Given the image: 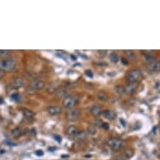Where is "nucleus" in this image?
Returning <instances> with one entry per match:
<instances>
[{
    "mask_svg": "<svg viewBox=\"0 0 160 160\" xmlns=\"http://www.w3.org/2000/svg\"><path fill=\"white\" fill-rule=\"evenodd\" d=\"M35 155H37L38 157H41V156L44 155V151L43 150H37L35 152Z\"/></svg>",
    "mask_w": 160,
    "mask_h": 160,
    "instance_id": "28",
    "label": "nucleus"
},
{
    "mask_svg": "<svg viewBox=\"0 0 160 160\" xmlns=\"http://www.w3.org/2000/svg\"><path fill=\"white\" fill-rule=\"evenodd\" d=\"M47 111H48L49 114V115H52V116H56V115H59L60 112H61V108L58 106H50L47 108Z\"/></svg>",
    "mask_w": 160,
    "mask_h": 160,
    "instance_id": "9",
    "label": "nucleus"
},
{
    "mask_svg": "<svg viewBox=\"0 0 160 160\" xmlns=\"http://www.w3.org/2000/svg\"><path fill=\"white\" fill-rule=\"evenodd\" d=\"M106 50H97V55L99 57H104L106 55Z\"/></svg>",
    "mask_w": 160,
    "mask_h": 160,
    "instance_id": "26",
    "label": "nucleus"
},
{
    "mask_svg": "<svg viewBox=\"0 0 160 160\" xmlns=\"http://www.w3.org/2000/svg\"><path fill=\"white\" fill-rule=\"evenodd\" d=\"M24 85V80L22 78H14L12 80V87L14 88H21Z\"/></svg>",
    "mask_w": 160,
    "mask_h": 160,
    "instance_id": "10",
    "label": "nucleus"
},
{
    "mask_svg": "<svg viewBox=\"0 0 160 160\" xmlns=\"http://www.w3.org/2000/svg\"><path fill=\"white\" fill-rule=\"evenodd\" d=\"M78 128H76V126H70L69 128H67V134L71 137H74L76 135V133H78Z\"/></svg>",
    "mask_w": 160,
    "mask_h": 160,
    "instance_id": "14",
    "label": "nucleus"
},
{
    "mask_svg": "<svg viewBox=\"0 0 160 160\" xmlns=\"http://www.w3.org/2000/svg\"><path fill=\"white\" fill-rule=\"evenodd\" d=\"M11 98H12L14 101L19 102V101H20V99H21V96H20V95H19V93H14V94H13V95L11 96Z\"/></svg>",
    "mask_w": 160,
    "mask_h": 160,
    "instance_id": "25",
    "label": "nucleus"
},
{
    "mask_svg": "<svg viewBox=\"0 0 160 160\" xmlns=\"http://www.w3.org/2000/svg\"><path fill=\"white\" fill-rule=\"evenodd\" d=\"M3 76H4V72L0 69V79H2L3 77Z\"/></svg>",
    "mask_w": 160,
    "mask_h": 160,
    "instance_id": "31",
    "label": "nucleus"
},
{
    "mask_svg": "<svg viewBox=\"0 0 160 160\" xmlns=\"http://www.w3.org/2000/svg\"><path fill=\"white\" fill-rule=\"evenodd\" d=\"M16 67V62L14 60H3L0 61V69L3 71H10Z\"/></svg>",
    "mask_w": 160,
    "mask_h": 160,
    "instance_id": "3",
    "label": "nucleus"
},
{
    "mask_svg": "<svg viewBox=\"0 0 160 160\" xmlns=\"http://www.w3.org/2000/svg\"><path fill=\"white\" fill-rule=\"evenodd\" d=\"M115 91L118 95H123L125 93V90H124V87L122 86H117L115 87Z\"/></svg>",
    "mask_w": 160,
    "mask_h": 160,
    "instance_id": "23",
    "label": "nucleus"
},
{
    "mask_svg": "<svg viewBox=\"0 0 160 160\" xmlns=\"http://www.w3.org/2000/svg\"><path fill=\"white\" fill-rule=\"evenodd\" d=\"M102 116L104 117L105 118H107L109 120H113L116 117H117V114L114 111L112 110H105L102 112Z\"/></svg>",
    "mask_w": 160,
    "mask_h": 160,
    "instance_id": "11",
    "label": "nucleus"
},
{
    "mask_svg": "<svg viewBox=\"0 0 160 160\" xmlns=\"http://www.w3.org/2000/svg\"><path fill=\"white\" fill-rule=\"evenodd\" d=\"M80 116V111L77 108H71L66 113V118L69 121H76Z\"/></svg>",
    "mask_w": 160,
    "mask_h": 160,
    "instance_id": "5",
    "label": "nucleus"
},
{
    "mask_svg": "<svg viewBox=\"0 0 160 160\" xmlns=\"http://www.w3.org/2000/svg\"><path fill=\"white\" fill-rule=\"evenodd\" d=\"M137 87V83L136 82H129L124 87V90H125V93L128 94H132L136 91Z\"/></svg>",
    "mask_w": 160,
    "mask_h": 160,
    "instance_id": "7",
    "label": "nucleus"
},
{
    "mask_svg": "<svg viewBox=\"0 0 160 160\" xmlns=\"http://www.w3.org/2000/svg\"><path fill=\"white\" fill-rule=\"evenodd\" d=\"M120 122H122V124H123V127H126V124H125V122L122 120V119H121L120 120Z\"/></svg>",
    "mask_w": 160,
    "mask_h": 160,
    "instance_id": "33",
    "label": "nucleus"
},
{
    "mask_svg": "<svg viewBox=\"0 0 160 160\" xmlns=\"http://www.w3.org/2000/svg\"><path fill=\"white\" fill-rule=\"evenodd\" d=\"M101 127L102 128H104L105 130H108V129H109V124L106 123V122H102Z\"/></svg>",
    "mask_w": 160,
    "mask_h": 160,
    "instance_id": "27",
    "label": "nucleus"
},
{
    "mask_svg": "<svg viewBox=\"0 0 160 160\" xmlns=\"http://www.w3.org/2000/svg\"><path fill=\"white\" fill-rule=\"evenodd\" d=\"M86 75H87V76H89L90 78H92V77H93V74H92V72L91 71H86Z\"/></svg>",
    "mask_w": 160,
    "mask_h": 160,
    "instance_id": "29",
    "label": "nucleus"
},
{
    "mask_svg": "<svg viewBox=\"0 0 160 160\" xmlns=\"http://www.w3.org/2000/svg\"><path fill=\"white\" fill-rule=\"evenodd\" d=\"M22 113H23L24 117L27 118V119H33L34 117V113L32 111H30L29 109H26V108L22 109Z\"/></svg>",
    "mask_w": 160,
    "mask_h": 160,
    "instance_id": "15",
    "label": "nucleus"
},
{
    "mask_svg": "<svg viewBox=\"0 0 160 160\" xmlns=\"http://www.w3.org/2000/svg\"><path fill=\"white\" fill-rule=\"evenodd\" d=\"M124 53H125V55L127 56V57H128L129 60H131L133 61H136L137 60V57L136 54L133 50H125Z\"/></svg>",
    "mask_w": 160,
    "mask_h": 160,
    "instance_id": "17",
    "label": "nucleus"
},
{
    "mask_svg": "<svg viewBox=\"0 0 160 160\" xmlns=\"http://www.w3.org/2000/svg\"><path fill=\"white\" fill-rule=\"evenodd\" d=\"M30 88H32L33 90H35V91H40V90H43L45 87V83L43 81V80H33L32 82L30 84Z\"/></svg>",
    "mask_w": 160,
    "mask_h": 160,
    "instance_id": "6",
    "label": "nucleus"
},
{
    "mask_svg": "<svg viewBox=\"0 0 160 160\" xmlns=\"http://www.w3.org/2000/svg\"><path fill=\"white\" fill-rule=\"evenodd\" d=\"M70 94V91L66 88H59L56 90V95L58 98H65Z\"/></svg>",
    "mask_w": 160,
    "mask_h": 160,
    "instance_id": "8",
    "label": "nucleus"
},
{
    "mask_svg": "<svg viewBox=\"0 0 160 160\" xmlns=\"http://www.w3.org/2000/svg\"><path fill=\"white\" fill-rule=\"evenodd\" d=\"M109 59H110V60L112 61V63H117L118 60H119V56H118V55L117 53L112 52V53H111L110 56H109Z\"/></svg>",
    "mask_w": 160,
    "mask_h": 160,
    "instance_id": "21",
    "label": "nucleus"
},
{
    "mask_svg": "<svg viewBox=\"0 0 160 160\" xmlns=\"http://www.w3.org/2000/svg\"><path fill=\"white\" fill-rule=\"evenodd\" d=\"M97 98L102 102H106V101L108 100V96L104 91H99L98 94H97Z\"/></svg>",
    "mask_w": 160,
    "mask_h": 160,
    "instance_id": "20",
    "label": "nucleus"
},
{
    "mask_svg": "<svg viewBox=\"0 0 160 160\" xmlns=\"http://www.w3.org/2000/svg\"><path fill=\"white\" fill-rule=\"evenodd\" d=\"M91 115H93L94 117H98L102 113V107L98 105H95L91 108Z\"/></svg>",
    "mask_w": 160,
    "mask_h": 160,
    "instance_id": "12",
    "label": "nucleus"
},
{
    "mask_svg": "<svg viewBox=\"0 0 160 160\" xmlns=\"http://www.w3.org/2000/svg\"><path fill=\"white\" fill-rule=\"evenodd\" d=\"M54 137L56 138V141H57L58 143H60V142H61V137L60 136H58V135H54Z\"/></svg>",
    "mask_w": 160,
    "mask_h": 160,
    "instance_id": "30",
    "label": "nucleus"
},
{
    "mask_svg": "<svg viewBox=\"0 0 160 160\" xmlns=\"http://www.w3.org/2000/svg\"><path fill=\"white\" fill-rule=\"evenodd\" d=\"M23 134H24V130L22 128H16L12 131V136L14 137H19Z\"/></svg>",
    "mask_w": 160,
    "mask_h": 160,
    "instance_id": "13",
    "label": "nucleus"
},
{
    "mask_svg": "<svg viewBox=\"0 0 160 160\" xmlns=\"http://www.w3.org/2000/svg\"><path fill=\"white\" fill-rule=\"evenodd\" d=\"M86 137H87V133L83 131H78L76 135L74 137V138L78 141H83L86 139Z\"/></svg>",
    "mask_w": 160,
    "mask_h": 160,
    "instance_id": "18",
    "label": "nucleus"
},
{
    "mask_svg": "<svg viewBox=\"0 0 160 160\" xmlns=\"http://www.w3.org/2000/svg\"><path fill=\"white\" fill-rule=\"evenodd\" d=\"M122 62H123V63H124V64H128V61H126V60H124V59H122Z\"/></svg>",
    "mask_w": 160,
    "mask_h": 160,
    "instance_id": "34",
    "label": "nucleus"
},
{
    "mask_svg": "<svg viewBox=\"0 0 160 160\" xmlns=\"http://www.w3.org/2000/svg\"><path fill=\"white\" fill-rule=\"evenodd\" d=\"M1 121H2V117L0 116V122H1Z\"/></svg>",
    "mask_w": 160,
    "mask_h": 160,
    "instance_id": "36",
    "label": "nucleus"
},
{
    "mask_svg": "<svg viewBox=\"0 0 160 160\" xmlns=\"http://www.w3.org/2000/svg\"><path fill=\"white\" fill-rule=\"evenodd\" d=\"M87 133H88L90 135H95V134H96L97 131H96V127H94V126H90L88 128V129H87Z\"/></svg>",
    "mask_w": 160,
    "mask_h": 160,
    "instance_id": "24",
    "label": "nucleus"
},
{
    "mask_svg": "<svg viewBox=\"0 0 160 160\" xmlns=\"http://www.w3.org/2000/svg\"><path fill=\"white\" fill-rule=\"evenodd\" d=\"M106 144L113 151H119L124 146V142L118 138H110Z\"/></svg>",
    "mask_w": 160,
    "mask_h": 160,
    "instance_id": "2",
    "label": "nucleus"
},
{
    "mask_svg": "<svg viewBox=\"0 0 160 160\" xmlns=\"http://www.w3.org/2000/svg\"><path fill=\"white\" fill-rule=\"evenodd\" d=\"M112 160H124L122 158H121V157H115V158H113Z\"/></svg>",
    "mask_w": 160,
    "mask_h": 160,
    "instance_id": "32",
    "label": "nucleus"
},
{
    "mask_svg": "<svg viewBox=\"0 0 160 160\" xmlns=\"http://www.w3.org/2000/svg\"><path fill=\"white\" fill-rule=\"evenodd\" d=\"M143 79V75L142 72L139 70H133L128 73V80L129 82H139Z\"/></svg>",
    "mask_w": 160,
    "mask_h": 160,
    "instance_id": "4",
    "label": "nucleus"
},
{
    "mask_svg": "<svg viewBox=\"0 0 160 160\" xmlns=\"http://www.w3.org/2000/svg\"><path fill=\"white\" fill-rule=\"evenodd\" d=\"M149 68L152 71H160V60H157L155 62H152V64L149 65Z\"/></svg>",
    "mask_w": 160,
    "mask_h": 160,
    "instance_id": "19",
    "label": "nucleus"
},
{
    "mask_svg": "<svg viewBox=\"0 0 160 160\" xmlns=\"http://www.w3.org/2000/svg\"><path fill=\"white\" fill-rule=\"evenodd\" d=\"M144 60L148 63H152L154 61V57L151 54H144Z\"/></svg>",
    "mask_w": 160,
    "mask_h": 160,
    "instance_id": "22",
    "label": "nucleus"
},
{
    "mask_svg": "<svg viewBox=\"0 0 160 160\" xmlns=\"http://www.w3.org/2000/svg\"><path fill=\"white\" fill-rule=\"evenodd\" d=\"M79 101H80V97L76 95L68 96L67 97H65L63 101V106L67 109H71L75 107V106L77 105Z\"/></svg>",
    "mask_w": 160,
    "mask_h": 160,
    "instance_id": "1",
    "label": "nucleus"
},
{
    "mask_svg": "<svg viewBox=\"0 0 160 160\" xmlns=\"http://www.w3.org/2000/svg\"><path fill=\"white\" fill-rule=\"evenodd\" d=\"M0 102H1V103L3 102V100H2V98H0Z\"/></svg>",
    "mask_w": 160,
    "mask_h": 160,
    "instance_id": "35",
    "label": "nucleus"
},
{
    "mask_svg": "<svg viewBox=\"0 0 160 160\" xmlns=\"http://www.w3.org/2000/svg\"><path fill=\"white\" fill-rule=\"evenodd\" d=\"M133 150H132V149H127V150H125L124 152H122V159L124 160H128L129 159H131L133 156Z\"/></svg>",
    "mask_w": 160,
    "mask_h": 160,
    "instance_id": "16",
    "label": "nucleus"
}]
</instances>
